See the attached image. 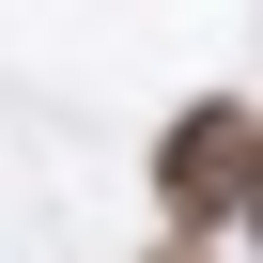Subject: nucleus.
Masks as SVG:
<instances>
[{"instance_id": "f257e3e1", "label": "nucleus", "mask_w": 263, "mask_h": 263, "mask_svg": "<svg viewBox=\"0 0 263 263\" xmlns=\"http://www.w3.org/2000/svg\"><path fill=\"white\" fill-rule=\"evenodd\" d=\"M155 232H171V248L248 232V93L171 108V140H155Z\"/></svg>"}, {"instance_id": "f03ea898", "label": "nucleus", "mask_w": 263, "mask_h": 263, "mask_svg": "<svg viewBox=\"0 0 263 263\" xmlns=\"http://www.w3.org/2000/svg\"><path fill=\"white\" fill-rule=\"evenodd\" d=\"M248 248H263V93H248Z\"/></svg>"}, {"instance_id": "7ed1b4c3", "label": "nucleus", "mask_w": 263, "mask_h": 263, "mask_svg": "<svg viewBox=\"0 0 263 263\" xmlns=\"http://www.w3.org/2000/svg\"><path fill=\"white\" fill-rule=\"evenodd\" d=\"M140 263H217V248H140Z\"/></svg>"}]
</instances>
